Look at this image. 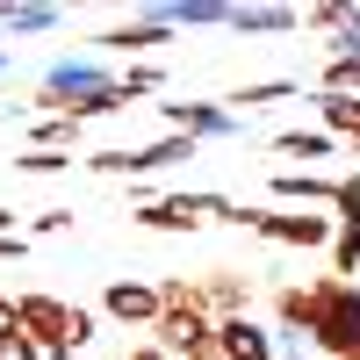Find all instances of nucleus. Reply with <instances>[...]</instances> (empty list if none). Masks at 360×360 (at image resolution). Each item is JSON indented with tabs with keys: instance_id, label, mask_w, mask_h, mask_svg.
I'll return each mask as SVG.
<instances>
[{
	"instance_id": "obj_1",
	"label": "nucleus",
	"mask_w": 360,
	"mask_h": 360,
	"mask_svg": "<svg viewBox=\"0 0 360 360\" xmlns=\"http://www.w3.org/2000/svg\"><path fill=\"white\" fill-rule=\"evenodd\" d=\"M310 346L332 360H346L360 346V288L353 281H339V274L310 281Z\"/></svg>"
},
{
	"instance_id": "obj_2",
	"label": "nucleus",
	"mask_w": 360,
	"mask_h": 360,
	"mask_svg": "<svg viewBox=\"0 0 360 360\" xmlns=\"http://www.w3.org/2000/svg\"><path fill=\"white\" fill-rule=\"evenodd\" d=\"M152 346L159 353H180V360H188L195 346H209V339H217V317H209L202 310V288L195 281H159V324H152Z\"/></svg>"
},
{
	"instance_id": "obj_3",
	"label": "nucleus",
	"mask_w": 360,
	"mask_h": 360,
	"mask_svg": "<svg viewBox=\"0 0 360 360\" xmlns=\"http://www.w3.org/2000/svg\"><path fill=\"white\" fill-rule=\"evenodd\" d=\"M115 79H123V72L86 65V58H65V65H51V72H44V86H37V108H44V115H79L86 101H101Z\"/></svg>"
},
{
	"instance_id": "obj_4",
	"label": "nucleus",
	"mask_w": 360,
	"mask_h": 360,
	"mask_svg": "<svg viewBox=\"0 0 360 360\" xmlns=\"http://www.w3.org/2000/svg\"><path fill=\"white\" fill-rule=\"evenodd\" d=\"M130 217L144 224V231H202L209 217H238V202H224V195H202V188H188V195H152V202H137Z\"/></svg>"
},
{
	"instance_id": "obj_5",
	"label": "nucleus",
	"mask_w": 360,
	"mask_h": 360,
	"mask_svg": "<svg viewBox=\"0 0 360 360\" xmlns=\"http://www.w3.org/2000/svg\"><path fill=\"white\" fill-rule=\"evenodd\" d=\"M231 224H245L259 238H274V245H295V252H317V245H332L339 224L332 217H281V209H252V202H238V217Z\"/></svg>"
},
{
	"instance_id": "obj_6",
	"label": "nucleus",
	"mask_w": 360,
	"mask_h": 360,
	"mask_svg": "<svg viewBox=\"0 0 360 360\" xmlns=\"http://www.w3.org/2000/svg\"><path fill=\"white\" fill-rule=\"evenodd\" d=\"M101 310L123 324V332H152V324H159V288L152 281H108Z\"/></svg>"
},
{
	"instance_id": "obj_7",
	"label": "nucleus",
	"mask_w": 360,
	"mask_h": 360,
	"mask_svg": "<svg viewBox=\"0 0 360 360\" xmlns=\"http://www.w3.org/2000/svg\"><path fill=\"white\" fill-rule=\"evenodd\" d=\"M195 288H202V310L217 317V324H231V317H245V310H252V281L238 274V266H209Z\"/></svg>"
},
{
	"instance_id": "obj_8",
	"label": "nucleus",
	"mask_w": 360,
	"mask_h": 360,
	"mask_svg": "<svg viewBox=\"0 0 360 360\" xmlns=\"http://www.w3.org/2000/svg\"><path fill=\"white\" fill-rule=\"evenodd\" d=\"M166 123H173V137H231L238 115L224 101H166Z\"/></svg>"
},
{
	"instance_id": "obj_9",
	"label": "nucleus",
	"mask_w": 360,
	"mask_h": 360,
	"mask_svg": "<svg viewBox=\"0 0 360 360\" xmlns=\"http://www.w3.org/2000/svg\"><path fill=\"white\" fill-rule=\"evenodd\" d=\"M217 353H224V360H281V353H274V332H259L252 317L217 324Z\"/></svg>"
},
{
	"instance_id": "obj_10",
	"label": "nucleus",
	"mask_w": 360,
	"mask_h": 360,
	"mask_svg": "<svg viewBox=\"0 0 360 360\" xmlns=\"http://www.w3.org/2000/svg\"><path fill=\"white\" fill-rule=\"evenodd\" d=\"M15 310H22V332H37V339H65L72 303H58V295H15Z\"/></svg>"
},
{
	"instance_id": "obj_11",
	"label": "nucleus",
	"mask_w": 360,
	"mask_h": 360,
	"mask_svg": "<svg viewBox=\"0 0 360 360\" xmlns=\"http://www.w3.org/2000/svg\"><path fill=\"white\" fill-rule=\"evenodd\" d=\"M166 29H173V22L152 8L144 22H115L108 37H101V51H152V44H166Z\"/></svg>"
},
{
	"instance_id": "obj_12",
	"label": "nucleus",
	"mask_w": 360,
	"mask_h": 360,
	"mask_svg": "<svg viewBox=\"0 0 360 360\" xmlns=\"http://www.w3.org/2000/svg\"><path fill=\"white\" fill-rule=\"evenodd\" d=\"M274 195H281V202H332L339 180H324V173H310V166H303V173L281 166V173H274Z\"/></svg>"
},
{
	"instance_id": "obj_13",
	"label": "nucleus",
	"mask_w": 360,
	"mask_h": 360,
	"mask_svg": "<svg viewBox=\"0 0 360 360\" xmlns=\"http://www.w3.org/2000/svg\"><path fill=\"white\" fill-rule=\"evenodd\" d=\"M295 22H303L295 8H231L238 37H281V29H295Z\"/></svg>"
},
{
	"instance_id": "obj_14",
	"label": "nucleus",
	"mask_w": 360,
	"mask_h": 360,
	"mask_svg": "<svg viewBox=\"0 0 360 360\" xmlns=\"http://www.w3.org/2000/svg\"><path fill=\"white\" fill-rule=\"evenodd\" d=\"M317 115L332 137H353L360 144V94H317Z\"/></svg>"
},
{
	"instance_id": "obj_15",
	"label": "nucleus",
	"mask_w": 360,
	"mask_h": 360,
	"mask_svg": "<svg viewBox=\"0 0 360 360\" xmlns=\"http://www.w3.org/2000/svg\"><path fill=\"white\" fill-rule=\"evenodd\" d=\"M332 144H339L332 130H281L274 152H281V159H332Z\"/></svg>"
},
{
	"instance_id": "obj_16",
	"label": "nucleus",
	"mask_w": 360,
	"mask_h": 360,
	"mask_svg": "<svg viewBox=\"0 0 360 360\" xmlns=\"http://www.w3.org/2000/svg\"><path fill=\"white\" fill-rule=\"evenodd\" d=\"M166 22H188V29H209V22H231V0H173L159 8Z\"/></svg>"
},
{
	"instance_id": "obj_17",
	"label": "nucleus",
	"mask_w": 360,
	"mask_h": 360,
	"mask_svg": "<svg viewBox=\"0 0 360 360\" xmlns=\"http://www.w3.org/2000/svg\"><path fill=\"white\" fill-rule=\"evenodd\" d=\"M303 22H310V29H324V37H339V44H346V37H360V8H339V0H324V8H310Z\"/></svg>"
},
{
	"instance_id": "obj_18",
	"label": "nucleus",
	"mask_w": 360,
	"mask_h": 360,
	"mask_svg": "<svg viewBox=\"0 0 360 360\" xmlns=\"http://www.w3.org/2000/svg\"><path fill=\"white\" fill-rule=\"evenodd\" d=\"M288 94H295V79H252V86H238V94H231V115L266 108V101H288Z\"/></svg>"
},
{
	"instance_id": "obj_19",
	"label": "nucleus",
	"mask_w": 360,
	"mask_h": 360,
	"mask_svg": "<svg viewBox=\"0 0 360 360\" xmlns=\"http://www.w3.org/2000/svg\"><path fill=\"white\" fill-rule=\"evenodd\" d=\"M29 137H37V152H72L79 123H72V115H37V130H29Z\"/></svg>"
},
{
	"instance_id": "obj_20",
	"label": "nucleus",
	"mask_w": 360,
	"mask_h": 360,
	"mask_svg": "<svg viewBox=\"0 0 360 360\" xmlns=\"http://www.w3.org/2000/svg\"><path fill=\"white\" fill-rule=\"evenodd\" d=\"M274 317H281V332L303 339V332H310V288H281V295H274Z\"/></svg>"
},
{
	"instance_id": "obj_21",
	"label": "nucleus",
	"mask_w": 360,
	"mask_h": 360,
	"mask_svg": "<svg viewBox=\"0 0 360 360\" xmlns=\"http://www.w3.org/2000/svg\"><path fill=\"white\" fill-rule=\"evenodd\" d=\"M51 22H58V8H0V29H15V37H37Z\"/></svg>"
},
{
	"instance_id": "obj_22",
	"label": "nucleus",
	"mask_w": 360,
	"mask_h": 360,
	"mask_svg": "<svg viewBox=\"0 0 360 360\" xmlns=\"http://www.w3.org/2000/svg\"><path fill=\"white\" fill-rule=\"evenodd\" d=\"M65 166H72V152H37V144L15 159V173H65Z\"/></svg>"
},
{
	"instance_id": "obj_23",
	"label": "nucleus",
	"mask_w": 360,
	"mask_h": 360,
	"mask_svg": "<svg viewBox=\"0 0 360 360\" xmlns=\"http://www.w3.org/2000/svg\"><path fill=\"white\" fill-rule=\"evenodd\" d=\"M332 209H339V231H360V180H339Z\"/></svg>"
},
{
	"instance_id": "obj_24",
	"label": "nucleus",
	"mask_w": 360,
	"mask_h": 360,
	"mask_svg": "<svg viewBox=\"0 0 360 360\" xmlns=\"http://www.w3.org/2000/svg\"><path fill=\"white\" fill-rule=\"evenodd\" d=\"M22 360H72L65 339H37V332H22Z\"/></svg>"
},
{
	"instance_id": "obj_25",
	"label": "nucleus",
	"mask_w": 360,
	"mask_h": 360,
	"mask_svg": "<svg viewBox=\"0 0 360 360\" xmlns=\"http://www.w3.org/2000/svg\"><path fill=\"white\" fill-rule=\"evenodd\" d=\"M65 346L79 353V346H94V310H79L72 303V317H65Z\"/></svg>"
},
{
	"instance_id": "obj_26",
	"label": "nucleus",
	"mask_w": 360,
	"mask_h": 360,
	"mask_svg": "<svg viewBox=\"0 0 360 360\" xmlns=\"http://www.w3.org/2000/svg\"><path fill=\"white\" fill-rule=\"evenodd\" d=\"M332 259H339V281H346L353 266H360V231H339L332 238Z\"/></svg>"
},
{
	"instance_id": "obj_27",
	"label": "nucleus",
	"mask_w": 360,
	"mask_h": 360,
	"mask_svg": "<svg viewBox=\"0 0 360 360\" xmlns=\"http://www.w3.org/2000/svg\"><path fill=\"white\" fill-rule=\"evenodd\" d=\"M123 94H130V101L159 94V72H152V65H130V72H123Z\"/></svg>"
},
{
	"instance_id": "obj_28",
	"label": "nucleus",
	"mask_w": 360,
	"mask_h": 360,
	"mask_svg": "<svg viewBox=\"0 0 360 360\" xmlns=\"http://www.w3.org/2000/svg\"><path fill=\"white\" fill-rule=\"evenodd\" d=\"M22 339V310H15V295H0V346Z\"/></svg>"
},
{
	"instance_id": "obj_29",
	"label": "nucleus",
	"mask_w": 360,
	"mask_h": 360,
	"mask_svg": "<svg viewBox=\"0 0 360 360\" xmlns=\"http://www.w3.org/2000/svg\"><path fill=\"white\" fill-rule=\"evenodd\" d=\"M0 259H22V231H15V238H0Z\"/></svg>"
},
{
	"instance_id": "obj_30",
	"label": "nucleus",
	"mask_w": 360,
	"mask_h": 360,
	"mask_svg": "<svg viewBox=\"0 0 360 360\" xmlns=\"http://www.w3.org/2000/svg\"><path fill=\"white\" fill-rule=\"evenodd\" d=\"M188 360H224V353H217V339H209V346H195V353H188Z\"/></svg>"
},
{
	"instance_id": "obj_31",
	"label": "nucleus",
	"mask_w": 360,
	"mask_h": 360,
	"mask_svg": "<svg viewBox=\"0 0 360 360\" xmlns=\"http://www.w3.org/2000/svg\"><path fill=\"white\" fill-rule=\"evenodd\" d=\"M0 238H15V209H0Z\"/></svg>"
},
{
	"instance_id": "obj_32",
	"label": "nucleus",
	"mask_w": 360,
	"mask_h": 360,
	"mask_svg": "<svg viewBox=\"0 0 360 360\" xmlns=\"http://www.w3.org/2000/svg\"><path fill=\"white\" fill-rule=\"evenodd\" d=\"M0 360H22V339H8V346H0Z\"/></svg>"
},
{
	"instance_id": "obj_33",
	"label": "nucleus",
	"mask_w": 360,
	"mask_h": 360,
	"mask_svg": "<svg viewBox=\"0 0 360 360\" xmlns=\"http://www.w3.org/2000/svg\"><path fill=\"white\" fill-rule=\"evenodd\" d=\"M108 360H130V353H108Z\"/></svg>"
},
{
	"instance_id": "obj_34",
	"label": "nucleus",
	"mask_w": 360,
	"mask_h": 360,
	"mask_svg": "<svg viewBox=\"0 0 360 360\" xmlns=\"http://www.w3.org/2000/svg\"><path fill=\"white\" fill-rule=\"evenodd\" d=\"M0 72H8V58H0Z\"/></svg>"
}]
</instances>
